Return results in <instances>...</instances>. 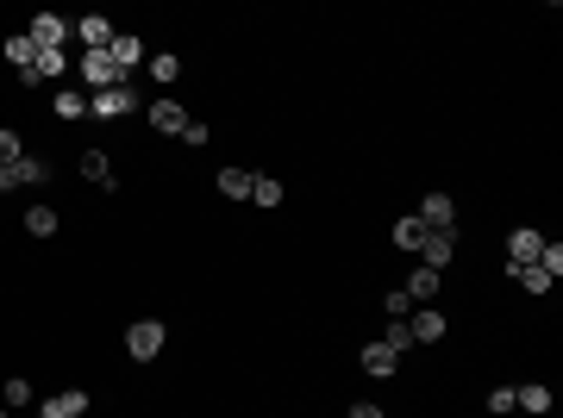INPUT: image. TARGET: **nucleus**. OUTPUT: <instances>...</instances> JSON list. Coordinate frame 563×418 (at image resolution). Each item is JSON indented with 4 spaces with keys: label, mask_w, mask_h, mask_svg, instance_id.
<instances>
[{
    "label": "nucleus",
    "mask_w": 563,
    "mask_h": 418,
    "mask_svg": "<svg viewBox=\"0 0 563 418\" xmlns=\"http://www.w3.org/2000/svg\"><path fill=\"white\" fill-rule=\"evenodd\" d=\"M163 344H169L163 318H132V325H125V356H132V363H157Z\"/></svg>",
    "instance_id": "obj_1"
},
{
    "label": "nucleus",
    "mask_w": 563,
    "mask_h": 418,
    "mask_svg": "<svg viewBox=\"0 0 563 418\" xmlns=\"http://www.w3.org/2000/svg\"><path fill=\"white\" fill-rule=\"evenodd\" d=\"M75 75H82V88H88V94H101V88H125V82H132L107 51H82V56H75Z\"/></svg>",
    "instance_id": "obj_2"
},
{
    "label": "nucleus",
    "mask_w": 563,
    "mask_h": 418,
    "mask_svg": "<svg viewBox=\"0 0 563 418\" xmlns=\"http://www.w3.org/2000/svg\"><path fill=\"white\" fill-rule=\"evenodd\" d=\"M132 112H144V94L125 82V88H101V94H88V119H132Z\"/></svg>",
    "instance_id": "obj_3"
},
{
    "label": "nucleus",
    "mask_w": 563,
    "mask_h": 418,
    "mask_svg": "<svg viewBox=\"0 0 563 418\" xmlns=\"http://www.w3.org/2000/svg\"><path fill=\"white\" fill-rule=\"evenodd\" d=\"M44 181H51V162L32 157V151L19 162H0V194H13V188H44Z\"/></svg>",
    "instance_id": "obj_4"
},
{
    "label": "nucleus",
    "mask_w": 563,
    "mask_h": 418,
    "mask_svg": "<svg viewBox=\"0 0 563 418\" xmlns=\"http://www.w3.org/2000/svg\"><path fill=\"white\" fill-rule=\"evenodd\" d=\"M25 32H32V44H38V51H63V44L75 38V19H56V13H32V25H25Z\"/></svg>",
    "instance_id": "obj_5"
},
{
    "label": "nucleus",
    "mask_w": 563,
    "mask_h": 418,
    "mask_svg": "<svg viewBox=\"0 0 563 418\" xmlns=\"http://www.w3.org/2000/svg\"><path fill=\"white\" fill-rule=\"evenodd\" d=\"M420 225L426 231H457V200L450 194H426L420 200Z\"/></svg>",
    "instance_id": "obj_6"
},
{
    "label": "nucleus",
    "mask_w": 563,
    "mask_h": 418,
    "mask_svg": "<svg viewBox=\"0 0 563 418\" xmlns=\"http://www.w3.org/2000/svg\"><path fill=\"white\" fill-rule=\"evenodd\" d=\"M538 250H545V231H532V225H519V231L507 238V262H513V268H532Z\"/></svg>",
    "instance_id": "obj_7"
},
{
    "label": "nucleus",
    "mask_w": 563,
    "mask_h": 418,
    "mask_svg": "<svg viewBox=\"0 0 563 418\" xmlns=\"http://www.w3.org/2000/svg\"><path fill=\"white\" fill-rule=\"evenodd\" d=\"M69 69H75V63H69L63 51H38V63H32V69H25L19 82H25V88H38V82H63Z\"/></svg>",
    "instance_id": "obj_8"
},
{
    "label": "nucleus",
    "mask_w": 563,
    "mask_h": 418,
    "mask_svg": "<svg viewBox=\"0 0 563 418\" xmlns=\"http://www.w3.org/2000/svg\"><path fill=\"white\" fill-rule=\"evenodd\" d=\"M88 413V387H63L56 400H38V418H82Z\"/></svg>",
    "instance_id": "obj_9"
},
{
    "label": "nucleus",
    "mask_w": 563,
    "mask_h": 418,
    "mask_svg": "<svg viewBox=\"0 0 563 418\" xmlns=\"http://www.w3.org/2000/svg\"><path fill=\"white\" fill-rule=\"evenodd\" d=\"M75 44H82V51H107V44H113V19H107V13L75 19Z\"/></svg>",
    "instance_id": "obj_10"
},
{
    "label": "nucleus",
    "mask_w": 563,
    "mask_h": 418,
    "mask_svg": "<svg viewBox=\"0 0 563 418\" xmlns=\"http://www.w3.org/2000/svg\"><path fill=\"white\" fill-rule=\"evenodd\" d=\"M445 325H450V318L439 313V306H413V318H407L413 344H439V337H445Z\"/></svg>",
    "instance_id": "obj_11"
},
{
    "label": "nucleus",
    "mask_w": 563,
    "mask_h": 418,
    "mask_svg": "<svg viewBox=\"0 0 563 418\" xmlns=\"http://www.w3.org/2000/svg\"><path fill=\"white\" fill-rule=\"evenodd\" d=\"M450 250H457V231H426V244H420V268H439V275H445Z\"/></svg>",
    "instance_id": "obj_12"
},
{
    "label": "nucleus",
    "mask_w": 563,
    "mask_h": 418,
    "mask_svg": "<svg viewBox=\"0 0 563 418\" xmlns=\"http://www.w3.org/2000/svg\"><path fill=\"white\" fill-rule=\"evenodd\" d=\"M357 363H363V374H376V381H389L394 368H400V356H394L389 344L376 337V344H363V356H357Z\"/></svg>",
    "instance_id": "obj_13"
},
{
    "label": "nucleus",
    "mask_w": 563,
    "mask_h": 418,
    "mask_svg": "<svg viewBox=\"0 0 563 418\" xmlns=\"http://www.w3.org/2000/svg\"><path fill=\"white\" fill-rule=\"evenodd\" d=\"M107 56H113V63H119V69H125V75H132V69H144V44H138L132 32H113Z\"/></svg>",
    "instance_id": "obj_14"
},
{
    "label": "nucleus",
    "mask_w": 563,
    "mask_h": 418,
    "mask_svg": "<svg viewBox=\"0 0 563 418\" xmlns=\"http://www.w3.org/2000/svg\"><path fill=\"white\" fill-rule=\"evenodd\" d=\"M439 281H445V275H439V268H413V275H407V287H400V294H407V300H413V306H426V300H432V294H439Z\"/></svg>",
    "instance_id": "obj_15"
},
{
    "label": "nucleus",
    "mask_w": 563,
    "mask_h": 418,
    "mask_svg": "<svg viewBox=\"0 0 563 418\" xmlns=\"http://www.w3.org/2000/svg\"><path fill=\"white\" fill-rule=\"evenodd\" d=\"M144 112H151V125H157V131H169V138H182V125H188V112H182L175 101H151Z\"/></svg>",
    "instance_id": "obj_16"
},
{
    "label": "nucleus",
    "mask_w": 563,
    "mask_h": 418,
    "mask_svg": "<svg viewBox=\"0 0 563 418\" xmlns=\"http://www.w3.org/2000/svg\"><path fill=\"white\" fill-rule=\"evenodd\" d=\"M82 175L94 181V188H119V175H113V162H107V151H82Z\"/></svg>",
    "instance_id": "obj_17"
},
{
    "label": "nucleus",
    "mask_w": 563,
    "mask_h": 418,
    "mask_svg": "<svg viewBox=\"0 0 563 418\" xmlns=\"http://www.w3.org/2000/svg\"><path fill=\"white\" fill-rule=\"evenodd\" d=\"M0 51H6V63H13V69H19V75H25V69H32V63H38V44H32V32H13V38H6V44H0Z\"/></svg>",
    "instance_id": "obj_18"
},
{
    "label": "nucleus",
    "mask_w": 563,
    "mask_h": 418,
    "mask_svg": "<svg viewBox=\"0 0 563 418\" xmlns=\"http://www.w3.org/2000/svg\"><path fill=\"white\" fill-rule=\"evenodd\" d=\"M282 194H288V188H282L276 175H263V169H257V181H251V207L276 212V207H282Z\"/></svg>",
    "instance_id": "obj_19"
},
{
    "label": "nucleus",
    "mask_w": 563,
    "mask_h": 418,
    "mask_svg": "<svg viewBox=\"0 0 563 418\" xmlns=\"http://www.w3.org/2000/svg\"><path fill=\"white\" fill-rule=\"evenodd\" d=\"M51 106H56V119H88V88H56Z\"/></svg>",
    "instance_id": "obj_20"
},
{
    "label": "nucleus",
    "mask_w": 563,
    "mask_h": 418,
    "mask_svg": "<svg viewBox=\"0 0 563 418\" xmlns=\"http://www.w3.org/2000/svg\"><path fill=\"white\" fill-rule=\"evenodd\" d=\"M394 250H413V257H420V244H426V225H420V212H413V219H394Z\"/></svg>",
    "instance_id": "obj_21"
},
{
    "label": "nucleus",
    "mask_w": 563,
    "mask_h": 418,
    "mask_svg": "<svg viewBox=\"0 0 563 418\" xmlns=\"http://www.w3.org/2000/svg\"><path fill=\"white\" fill-rule=\"evenodd\" d=\"M251 181H257V169H220V194L225 200H251Z\"/></svg>",
    "instance_id": "obj_22"
},
{
    "label": "nucleus",
    "mask_w": 563,
    "mask_h": 418,
    "mask_svg": "<svg viewBox=\"0 0 563 418\" xmlns=\"http://www.w3.org/2000/svg\"><path fill=\"white\" fill-rule=\"evenodd\" d=\"M513 406H519V413H551V387L526 381V387H513Z\"/></svg>",
    "instance_id": "obj_23"
},
{
    "label": "nucleus",
    "mask_w": 563,
    "mask_h": 418,
    "mask_svg": "<svg viewBox=\"0 0 563 418\" xmlns=\"http://www.w3.org/2000/svg\"><path fill=\"white\" fill-rule=\"evenodd\" d=\"M19 219H25V231H32V238H56V212L51 207H25Z\"/></svg>",
    "instance_id": "obj_24"
},
{
    "label": "nucleus",
    "mask_w": 563,
    "mask_h": 418,
    "mask_svg": "<svg viewBox=\"0 0 563 418\" xmlns=\"http://www.w3.org/2000/svg\"><path fill=\"white\" fill-rule=\"evenodd\" d=\"M151 82H163V88H169V82H182V56L157 51V56H151Z\"/></svg>",
    "instance_id": "obj_25"
},
{
    "label": "nucleus",
    "mask_w": 563,
    "mask_h": 418,
    "mask_svg": "<svg viewBox=\"0 0 563 418\" xmlns=\"http://www.w3.org/2000/svg\"><path fill=\"white\" fill-rule=\"evenodd\" d=\"M507 275H513L526 294H551V275H545V268H513V262H507Z\"/></svg>",
    "instance_id": "obj_26"
},
{
    "label": "nucleus",
    "mask_w": 563,
    "mask_h": 418,
    "mask_svg": "<svg viewBox=\"0 0 563 418\" xmlns=\"http://www.w3.org/2000/svg\"><path fill=\"white\" fill-rule=\"evenodd\" d=\"M532 268H545L551 281L563 275V244H558V238H545V250H538V262H532Z\"/></svg>",
    "instance_id": "obj_27"
},
{
    "label": "nucleus",
    "mask_w": 563,
    "mask_h": 418,
    "mask_svg": "<svg viewBox=\"0 0 563 418\" xmlns=\"http://www.w3.org/2000/svg\"><path fill=\"white\" fill-rule=\"evenodd\" d=\"M382 344H389L394 356H400V350H413V331H407V318H389V331H382Z\"/></svg>",
    "instance_id": "obj_28"
},
{
    "label": "nucleus",
    "mask_w": 563,
    "mask_h": 418,
    "mask_svg": "<svg viewBox=\"0 0 563 418\" xmlns=\"http://www.w3.org/2000/svg\"><path fill=\"white\" fill-rule=\"evenodd\" d=\"M25 157V144H19V131L13 125H0V162H19Z\"/></svg>",
    "instance_id": "obj_29"
},
{
    "label": "nucleus",
    "mask_w": 563,
    "mask_h": 418,
    "mask_svg": "<svg viewBox=\"0 0 563 418\" xmlns=\"http://www.w3.org/2000/svg\"><path fill=\"white\" fill-rule=\"evenodd\" d=\"M6 406H32V381H25V374L6 381Z\"/></svg>",
    "instance_id": "obj_30"
},
{
    "label": "nucleus",
    "mask_w": 563,
    "mask_h": 418,
    "mask_svg": "<svg viewBox=\"0 0 563 418\" xmlns=\"http://www.w3.org/2000/svg\"><path fill=\"white\" fill-rule=\"evenodd\" d=\"M207 138H213V131H207V119H188V125H182V144H194V151H201Z\"/></svg>",
    "instance_id": "obj_31"
},
{
    "label": "nucleus",
    "mask_w": 563,
    "mask_h": 418,
    "mask_svg": "<svg viewBox=\"0 0 563 418\" xmlns=\"http://www.w3.org/2000/svg\"><path fill=\"white\" fill-rule=\"evenodd\" d=\"M489 413H495V418L513 413V387H495V394H489Z\"/></svg>",
    "instance_id": "obj_32"
},
{
    "label": "nucleus",
    "mask_w": 563,
    "mask_h": 418,
    "mask_svg": "<svg viewBox=\"0 0 563 418\" xmlns=\"http://www.w3.org/2000/svg\"><path fill=\"white\" fill-rule=\"evenodd\" d=\"M382 306H389V318H413V300H407L400 287H394V294H389V300H382Z\"/></svg>",
    "instance_id": "obj_33"
},
{
    "label": "nucleus",
    "mask_w": 563,
    "mask_h": 418,
    "mask_svg": "<svg viewBox=\"0 0 563 418\" xmlns=\"http://www.w3.org/2000/svg\"><path fill=\"white\" fill-rule=\"evenodd\" d=\"M351 418H389V413H382L376 400H357V406H351Z\"/></svg>",
    "instance_id": "obj_34"
},
{
    "label": "nucleus",
    "mask_w": 563,
    "mask_h": 418,
    "mask_svg": "<svg viewBox=\"0 0 563 418\" xmlns=\"http://www.w3.org/2000/svg\"><path fill=\"white\" fill-rule=\"evenodd\" d=\"M6 413H13V406H0V418H6Z\"/></svg>",
    "instance_id": "obj_35"
}]
</instances>
